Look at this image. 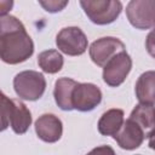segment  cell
I'll list each match as a JSON object with an SVG mask.
<instances>
[{"label":"cell","instance_id":"1","mask_svg":"<svg viewBox=\"0 0 155 155\" xmlns=\"http://www.w3.org/2000/svg\"><path fill=\"white\" fill-rule=\"evenodd\" d=\"M34 53V42L23 23L15 16L0 17V57L1 61L15 65L25 62Z\"/></svg>","mask_w":155,"mask_h":155},{"label":"cell","instance_id":"20","mask_svg":"<svg viewBox=\"0 0 155 155\" xmlns=\"http://www.w3.org/2000/svg\"><path fill=\"white\" fill-rule=\"evenodd\" d=\"M148 139H149V142H148L149 148H150V149H153V150H155V130L149 134Z\"/></svg>","mask_w":155,"mask_h":155},{"label":"cell","instance_id":"8","mask_svg":"<svg viewBox=\"0 0 155 155\" xmlns=\"http://www.w3.org/2000/svg\"><path fill=\"white\" fill-rule=\"evenodd\" d=\"M126 51L125 44L114 36H104L93 41L88 48L90 58L98 67H104L115 54Z\"/></svg>","mask_w":155,"mask_h":155},{"label":"cell","instance_id":"12","mask_svg":"<svg viewBox=\"0 0 155 155\" xmlns=\"http://www.w3.org/2000/svg\"><path fill=\"white\" fill-rule=\"evenodd\" d=\"M128 117L142 127L147 138L155 130V105L151 103L139 102L133 108Z\"/></svg>","mask_w":155,"mask_h":155},{"label":"cell","instance_id":"10","mask_svg":"<svg viewBox=\"0 0 155 155\" xmlns=\"http://www.w3.org/2000/svg\"><path fill=\"white\" fill-rule=\"evenodd\" d=\"M113 138L116 140L117 145L121 149L134 150L142 145L147 137L142 127L128 117L121 126L120 131Z\"/></svg>","mask_w":155,"mask_h":155},{"label":"cell","instance_id":"9","mask_svg":"<svg viewBox=\"0 0 155 155\" xmlns=\"http://www.w3.org/2000/svg\"><path fill=\"white\" fill-rule=\"evenodd\" d=\"M102 91L99 87L91 82H78L73 91L71 103L74 110L91 111L102 102Z\"/></svg>","mask_w":155,"mask_h":155},{"label":"cell","instance_id":"17","mask_svg":"<svg viewBox=\"0 0 155 155\" xmlns=\"http://www.w3.org/2000/svg\"><path fill=\"white\" fill-rule=\"evenodd\" d=\"M40 6L48 13H57L64 10L69 0H38Z\"/></svg>","mask_w":155,"mask_h":155},{"label":"cell","instance_id":"15","mask_svg":"<svg viewBox=\"0 0 155 155\" xmlns=\"http://www.w3.org/2000/svg\"><path fill=\"white\" fill-rule=\"evenodd\" d=\"M134 92L139 102L155 104V70H148L139 75Z\"/></svg>","mask_w":155,"mask_h":155},{"label":"cell","instance_id":"3","mask_svg":"<svg viewBox=\"0 0 155 155\" xmlns=\"http://www.w3.org/2000/svg\"><path fill=\"white\" fill-rule=\"evenodd\" d=\"M88 19L97 25H107L116 21L122 11L120 0H79Z\"/></svg>","mask_w":155,"mask_h":155},{"label":"cell","instance_id":"13","mask_svg":"<svg viewBox=\"0 0 155 155\" xmlns=\"http://www.w3.org/2000/svg\"><path fill=\"white\" fill-rule=\"evenodd\" d=\"M76 85H78V81L70 78H59L54 82L53 97L59 109L64 111L74 110L73 103H71V96H73V91Z\"/></svg>","mask_w":155,"mask_h":155},{"label":"cell","instance_id":"5","mask_svg":"<svg viewBox=\"0 0 155 155\" xmlns=\"http://www.w3.org/2000/svg\"><path fill=\"white\" fill-rule=\"evenodd\" d=\"M126 17L132 27L145 30L155 27V0H130Z\"/></svg>","mask_w":155,"mask_h":155},{"label":"cell","instance_id":"6","mask_svg":"<svg viewBox=\"0 0 155 155\" xmlns=\"http://www.w3.org/2000/svg\"><path fill=\"white\" fill-rule=\"evenodd\" d=\"M57 48L68 56H81L86 52L88 40L79 27H65L56 36Z\"/></svg>","mask_w":155,"mask_h":155},{"label":"cell","instance_id":"19","mask_svg":"<svg viewBox=\"0 0 155 155\" xmlns=\"http://www.w3.org/2000/svg\"><path fill=\"white\" fill-rule=\"evenodd\" d=\"M12 7H13V0H0V15L1 16L8 15Z\"/></svg>","mask_w":155,"mask_h":155},{"label":"cell","instance_id":"18","mask_svg":"<svg viewBox=\"0 0 155 155\" xmlns=\"http://www.w3.org/2000/svg\"><path fill=\"white\" fill-rule=\"evenodd\" d=\"M145 48H147V52L153 58H155V27L147 35V39H145Z\"/></svg>","mask_w":155,"mask_h":155},{"label":"cell","instance_id":"4","mask_svg":"<svg viewBox=\"0 0 155 155\" xmlns=\"http://www.w3.org/2000/svg\"><path fill=\"white\" fill-rule=\"evenodd\" d=\"M16 94L24 101H38L46 90L45 76L36 70H23L13 78Z\"/></svg>","mask_w":155,"mask_h":155},{"label":"cell","instance_id":"11","mask_svg":"<svg viewBox=\"0 0 155 155\" xmlns=\"http://www.w3.org/2000/svg\"><path fill=\"white\" fill-rule=\"evenodd\" d=\"M36 136L46 143H56L61 139L63 133V124L54 114H42L35 121Z\"/></svg>","mask_w":155,"mask_h":155},{"label":"cell","instance_id":"2","mask_svg":"<svg viewBox=\"0 0 155 155\" xmlns=\"http://www.w3.org/2000/svg\"><path fill=\"white\" fill-rule=\"evenodd\" d=\"M31 121V113L23 102L11 99L1 92V131L11 126L15 133L24 134L30 127Z\"/></svg>","mask_w":155,"mask_h":155},{"label":"cell","instance_id":"7","mask_svg":"<svg viewBox=\"0 0 155 155\" xmlns=\"http://www.w3.org/2000/svg\"><path fill=\"white\" fill-rule=\"evenodd\" d=\"M132 69V58L126 51L115 54L103 67V81L110 87H117L124 84Z\"/></svg>","mask_w":155,"mask_h":155},{"label":"cell","instance_id":"14","mask_svg":"<svg viewBox=\"0 0 155 155\" xmlns=\"http://www.w3.org/2000/svg\"><path fill=\"white\" fill-rule=\"evenodd\" d=\"M124 116L125 114H124V110L121 109L113 108L107 110L105 113L102 114V116L98 120V124H97L98 132L102 136L114 137L120 131L121 126L125 122Z\"/></svg>","mask_w":155,"mask_h":155},{"label":"cell","instance_id":"16","mask_svg":"<svg viewBox=\"0 0 155 155\" xmlns=\"http://www.w3.org/2000/svg\"><path fill=\"white\" fill-rule=\"evenodd\" d=\"M38 64L42 69V71L47 74H56L63 68L64 59H63V56L59 53V51L46 50L39 53Z\"/></svg>","mask_w":155,"mask_h":155}]
</instances>
